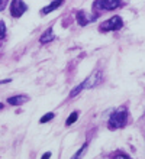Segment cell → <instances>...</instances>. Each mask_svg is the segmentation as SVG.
<instances>
[{"instance_id":"6da1fadb","label":"cell","mask_w":145,"mask_h":159,"mask_svg":"<svg viewBox=\"0 0 145 159\" xmlns=\"http://www.w3.org/2000/svg\"><path fill=\"white\" fill-rule=\"evenodd\" d=\"M100 81H102V72H100V71H94L93 74H90V75L87 77V78L84 80L83 83L79 84V85H77V87H75L74 90L71 91L70 96H71V97H74V96H77V94H79V93L81 91V90H87V88H93V87H96V85H97V84H99Z\"/></svg>"},{"instance_id":"7a4b0ae2","label":"cell","mask_w":145,"mask_h":159,"mask_svg":"<svg viewBox=\"0 0 145 159\" xmlns=\"http://www.w3.org/2000/svg\"><path fill=\"white\" fill-rule=\"evenodd\" d=\"M126 120H128V111L125 109H120L110 114L108 125L110 129H120V127H123L126 125Z\"/></svg>"},{"instance_id":"3957f363","label":"cell","mask_w":145,"mask_h":159,"mask_svg":"<svg viewBox=\"0 0 145 159\" xmlns=\"http://www.w3.org/2000/svg\"><path fill=\"white\" fill-rule=\"evenodd\" d=\"M123 25V20H122V17L120 16H113L110 17L109 20H106L104 23L100 25V30L102 32H109V30H118L122 28Z\"/></svg>"},{"instance_id":"277c9868","label":"cell","mask_w":145,"mask_h":159,"mask_svg":"<svg viewBox=\"0 0 145 159\" xmlns=\"http://www.w3.org/2000/svg\"><path fill=\"white\" fill-rule=\"evenodd\" d=\"M26 12V4L23 0H12L10 3V15L13 17H21Z\"/></svg>"},{"instance_id":"5b68a950","label":"cell","mask_w":145,"mask_h":159,"mask_svg":"<svg viewBox=\"0 0 145 159\" xmlns=\"http://www.w3.org/2000/svg\"><path fill=\"white\" fill-rule=\"evenodd\" d=\"M119 6V0H96L93 7L99 10H113Z\"/></svg>"},{"instance_id":"8992f818","label":"cell","mask_w":145,"mask_h":159,"mask_svg":"<svg viewBox=\"0 0 145 159\" xmlns=\"http://www.w3.org/2000/svg\"><path fill=\"white\" fill-rule=\"evenodd\" d=\"M96 17L93 16H87L86 15V12H83V10H80V12H77V22H79V25H81V26H86L89 22H91V20H94Z\"/></svg>"},{"instance_id":"52a82bcc","label":"cell","mask_w":145,"mask_h":159,"mask_svg":"<svg viewBox=\"0 0 145 159\" xmlns=\"http://www.w3.org/2000/svg\"><path fill=\"white\" fill-rule=\"evenodd\" d=\"M28 100H29L28 96H15V97L7 98V103L12 106H21V104H23V103H26Z\"/></svg>"},{"instance_id":"ba28073f","label":"cell","mask_w":145,"mask_h":159,"mask_svg":"<svg viewBox=\"0 0 145 159\" xmlns=\"http://www.w3.org/2000/svg\"><path fill=\"white\" fill-rule=\"evenodd\" d=\"M64 3V0H54L51 4H48V6H45V7L42 9V15H46V13H51L52 10H55V9H58L61 4Z\"/></svg>"},{"instance_id":"9c48e42d","label":"cell","mask_w":145,"mask_h":159,"mask_svg":"<svg viewBox=\"0 0 145 159\" xmlns=\"http://www.w3.org/2000/svg\"><path fill=\"white\" fill-rule=\"evenodd\" d=\"M55 39V36H54V34H52V29H48V30H45L44 34L41 35V38H39V42L41 43H48V42H51V41H54Z\"/></svg>"},{"instance_id":"30bf717a","label":"cell","mask_w":145,"mask_h":159,"mask_svg":"<svg viewBox=\"0 0 145 159\" xmlns=\"http://www.w3.org/2000/svg\"><path fill=\"white\" fill-rule=\"evenodd\" d=\"M77 119H79V113H77V111H74V113H71V116L65 120V125L67 126H71L73 123H75V121H77Z\"/></svg>"},{"instance_id":"8fae6325","label":"cell","mask_w":145,"mask_h":159,"mask_svg":"<svg viewBox=\"0 0 145 159\" xmlns=\"http://www.w3.org/2000/svg\"><path fill=\"white\" fill-rule=\"evenodd\" d=\"M86 149H87V143H84L83 146H81V148L79 149V152H77V153H75V155L73 156L71 159H81V156H83L84 153H86Z\"/></svg>"},{"instance_id":"7c38bea8","label":"cell","mask_w":145,"mask_h":159,"mask_svg":"<svg viewBox=\"0 0 145 159\" xmlns=\"http://www.w3.org/2000/svg\"><path fill=\"white\" fill-rule=\"evenodd\" d=\"M54 119V113H46L45 116H42L41 117V123H46V121H50V120H52Z\"/></svg>"},{"instance_id":"4fadbf2b","label":"cell","mask_w":145,"mask_h":159,"mask_svg":"<svg viewBox=\"0 0 145 159\" xmlns=\"http://www.w3.org/2000/svg\"><path fill=\"white\" fill-rule=\"evenodd\" d=\"M4 35H6V25L3 22H0V39H3Z\"/></svg>"},{"instance_id":"5bb4252c","label":"cell","mask_w":145,"mask_h":159,"mask_svg":"<svg viewBox=\"0 0 145 159\" xmlns=\"http://www.w3.org/2000/svg\"><path fill=\"white\" fill-rule=\"evenodd\" d=\"M115 159H131L129 156H126V155H123V153H119V155L116 156Z\"/></svg>"},{"instance_id":"9a60e30c","label":"cell","mask_w":145,"mask_h":159,"mask_svg":"<svg viewBox=\"0 0 145 159\" xmlns=\"http://www.w3.org/2000/svg\"><path fill=\"white\" fill-rule=\"evenodd\" d=\"M6 3H7V0H0V10H3Z\"/></svg>"},{"instance_id":"2e32d148","label":"cell","mask_w":145,"mask_h":159,"mask_svg":"<svg viewBox=\"0 0 145 159\" xmlns=\"http://www.w3.org/2000/svg\"><path fill=\"white\" fill-rule=\"evenodd\" d=\"M50 158H51V152H46V153L42 155V159H50Z\"/></svg>"},{"instance_id":"e0dca14e","label":"cell","mask_w":145,"mask_h":159,"mask_svg":"<svg viewBox=\"0 0 145 159\" xmlns=\"http://www.w3.org/2000/svg\"><path fill=\"white\" fill-rule=\"evenodd\" d=\"M2 107H3V104H2V103H0V109H2Z\"/></svg>"}]
</instances>
